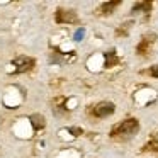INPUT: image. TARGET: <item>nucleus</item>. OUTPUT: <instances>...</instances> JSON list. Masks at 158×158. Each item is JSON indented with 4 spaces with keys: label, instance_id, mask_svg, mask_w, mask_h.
Instances as JSON below:
<instances>
[{
    "label": "nucleus",
    "instance_id": "1",
    "mask_svg": "<svg viewBox=\"0 0 158 158\" xmlns=\"http://www.w3.org/2000/svg\"><path fill=\"white\" fill-rule=\"evenodd\" d=\"M139 131V121L134 119V117H129V119L121 121L117 126H114L110 129V136L112 138H129L133 134H136Z\"/></svg>",
    "mask_w": 158,
    "mask_h": 158
},
{
    "label": "nucleus",
    "instance_id": "2",
    "mask_svg": "<svg viewBox=\"0 0 158 158\" xmlns=\"http://www.w3.org/2000/svg\"><path fill=\"white\" fill-rule=\"evenodd\" d=\"M55 21L58 24H75L78 17H77V12L72 9H58L55 14Z\"/></svg>",
    "mask_w": 158,
    "mask_h": 158
},
{
    "label": "nucleus",
    "instance_id": "3",
    "mask_svg": "<svg viewBox=\"0 0 158 158\" xmlns=\"http://www.w3.org/2000/svg\"><path fill=\"white\" fill-rule=\"evenodd\" d=\"M12 65L15 66L14 73H26L34 68V60L27 58V56H17V58L12 60Z\"/></svg>",
    "mask_w": 158,
    "mask_h": 158
},
{
    "label": "nucleus",
    "instance_id": "4",
    "mask_svg": "<svg viewBox=\"0 0 158 158\" xmlns=\"http://www.w3.org/2000/svg\"><path fill=\"white\" fill-rule=\"evenodd\" d=\"M114 110H116V106L112 102H99L92 109V114L95 117H107L110 114H114Z\"/></svg>",
    "mask_w": 158,
    "mask_h": 158
},
{
    "label": "nucleus",
    "instance_id": "5",
    "mask_svg": "<svg viewBox=\"0 0 158 158\" xmlns=\"http://www.w3.org/2000/svg\"><path fill=\"white\" fill-rule=\"evenodd\" d=\"M155 38H156V36L155 34H146L143 38V41L139 43V44H138V48H136V51L139 53V55H148V49H150V46L153 44V41H155Z\"/></svg>",
    "mask_w": 158,
    "mask_h": 158
},
{
    "label": "nucleus",
    "instance_id": "6",
    "mask_svg": "<svg viewBox=\"0 0 158 158\" xmlns=\"http://www.w3.org/2000/svg\"><path fill=\"white\" fill-rule=\"evenodd\" d=\"M119 4H121L119 0H114V2H104V4H100V7H99L100 15H109V14H112L114 9H116Z\"/></svg>",
    "mask_w": 158,
    "mask_h": 158
},
{
    "label": "nucleus",
    "instance_id": "7",
    "mask_svg": "<svg viewBox=\"0 0 158 158\" xmlns=\"http://www.w3.org/2000/svg\"><path fill=\"white\" fill-rule=\"evenodd\" d=\"M29 121L32 123V127H34L36 131L43 129V127H44V124H46V119L41 116V114H32V116L29 117Z\"/></svg>",
    "mask_w": 158,
    "mask_h": 158
},
{
    "label": "nucleus",
    "instance_id": "8",
    "mask_svg": "<svg viewBox=\"0 0 158 158\" xmlns=\"http://www.w3.org/2000/svg\"><path fill=\"white\" fill-rule=\"evenodd\" d=\"M150 10H151V2H141V4L133 5V14H136V12H144V14H148Z\"/></svg>",
    "mask_w": 158,
    "mask_h": 158
},
{
    "label": "nucleus",
    "instance_id": "9",
    "mask_svg": "<svg viewBox=\"0 0 158 158\" xmlns=\"http://www.w3.org/2000/svg\"><path fill=\"white\" fill-rule=\"evenodd\" d=\"M143 151H158V134H155V136L144 144Z\"/></svg>",
    "mask_w": 158,
    "mask_h": 158
},
{
    "label": "nucleus",
    "instance_id": "10",
    "mask_svg": "<svg viewBox=\"0 0 158 158\" xmlns=\"http://www.w3.org/2000/svg\"><path fill=\"white\" fill-rule=\"evenodd\" d=\"M116 63H117L116 53H114V51L106 53V66H107V68H110V66H112V65H116Z\"/></svg>",
    "mask_w": 158,
    "mask_h": 158
},
{
    "label": "nucleus",
    "instance_id": "11",
    "mask_svg": "<svg viewBox=\"0 0 158 158\" xmlns=\"http://www.w3.org/2000/svg\"><path fill=\"white\" fill-rule=\"evenodd\" d=\"M83 36H85V29H83V27H80L78 31L75 32V41H80V39H82Z\"/></svg>",
    "mask_w": 158,
    "mask_h": 158
},
{
    "label": "nucleus",
    "instance_id": "12",
    "mask_svg": "<svg viewBox=\"0 0 158 158\" xmlns=\"http://www.w3.org/2000/svg\"><path fill=\"white\" fill-rule=\"evenodd\" d=\"M68 131L73 134V136H82V133H83L80 127H68Z\"/></svg>",
    "mask_w": 158,
    "mask_h": 158
},
{
    "label": "nucleus",
    "instance_id": "13",
    "mask_svg": "<svg viewBox=\"0 0 158 158\" xmlns=\"http://www.w3.org/2000/svg\"><path fill=\"white\" fill-rule=\"evenodd\" d=\"M150 75H151V77H155V78H158V65H156V66H151Z\"/></svg>",
    "mask_w": 158,
    "mask_h": 158
}]
</instances>
